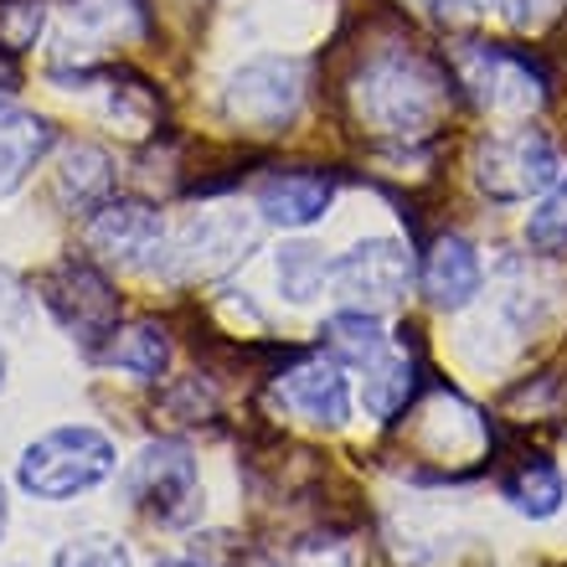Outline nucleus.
<instances>
[{"label": "nucleus", "mask_w": 567, "mask_h": 567, "mask_svg": "<svg viewBox=\"0 0 567 567\" xmlns=\"http://www.w3.org/2000/svg\"><path fill=\"white\" fill-rule=\"evenodd\" d=\"M357 99L361 120L372 124L377 135H398V140H419L433 124L449 114L454 104V73H444L433 58L392 47L377 52L367 68L357 73Z\"/></svg>", "instance_id": "nucleus-1"}, {"label": "nucleus", "mask_w": 567, "mask_h": 567, "mask_svg": "<svg viewBox=\"0 0 567 567\" xmlns=\"http://www.w3.org/2000/svg\"><path fill=\"white\" fill-rule=\"evenodd\" d=\"M114 470H120L114 439L104 429H93V423H68V429L42 433L21 454L16 480L37 501H73V495H89L93 485H104Z\"/></svg>", "instance_id": "nucleus-2"}, {"label": "nucleus", "mask_w": 567, "mask_h": 567, "mask_svg": "<svg viewBox=\"0 0 567 567\" xmlns=\"http://www.w3.org/2000/svg\"><path fill=\"white\" fill-rule=\"evenodd\" d=\"M475 186L480 196H491L495 207H522V202H537L567 176L563 155L542 130L532 124H516V130H501V135H485L475 145Z\"/></svg>", "instance_id": "nucleus-3"}, {"label": "nucleus", "mask_w": 567, "mask_h": 567, "mask_svg": "<svg viewBox=\"0 0 567 567\" xmlns=\"http://www.w3.org/2000/svg\"><path fill=\"white\" fill-rule=\"evenodd\" d=\"M310 89V68L305 58L269 52V58H248L223 89V114L238 124L243 135H284L295 124L299 104Z\"/></svg>", "instance_id": "nucleus-4"}, {"label": "nucleus", "mask_w": 567, "mask_h": 567, "mask_svg": "<svg viewBox=\"0 0 567 567\" xmlns=\"http://www.w3.org/2000/svg\"><path fill=\"white\" fill-rule=\"evenodd\" d=\"M42 305L58 315V326L73 336L89 357H104V346L120 336V295L109 274L83 254H68L42 274Z\"/></svg>", "instance_id": "nucleus-5"}, {"label": "nucleus", "mask_w": 567, "mask_h": 567, "mask_svg": "<svg viewBox=\"0 0 567 567\" xmlns=\"http://www.w3.org/2000/svg\"><path fill=\"white\" fill-rule=\"evenodd\" d=\"M124 506L150 516L161 526H186L202 511V470L196 454L176 439H155L130 460V470L120 475Z\"/></svg>", "instance_id": "nucleus-6"}, {"label": "nucleus", "mask_w": 567, "mask_h": 567, "mask_svg": "<svg viewBox=\"0 0 567 567\" xmlns=\"http://www.w3.org/2000/svg\"><path fill=\"white\" fill-rule=\"evenodd\" d=\"M83 238H89V254H99L104 264L114 269H140V274H161L165 269V233L161 212L150 207V202H99L89 212V227H83Z\"/></svg>", "instance_id": "nucleus-7"}, {"label": "nucleus", "mask_w": 567, "mask_h": 567, "mask_svg": "<svg viewBox=\"0 0 567 567\" xmlns=\"http://www.w3.org/2000/svg\"><path fill=\"white\" fill-rule=\"evenodd\" d=\"M408 284H413V254L398 238H361L357 248L330 258V289L351 310H392V305H403Z\"/></svg>", "instance_id": "nucleus-8"}, {"label": "nucleus", "mask_w": 567, "mask_h": 567, "mask_svg": "<svg viewBox=\"0 0 567 567\" xmlns=\"http://www.w3.org/2000/svg\"><path fill=\"white\" fill-rule=\"evenodd\" d=\"M460 83L480 109L491 114H532L547 99V78L537 73V62L511 52L501 42H475L460 52Z\"/></svg>", "instance_id": "nucleus-9"}, {"label": "nucleus", "mask_w": 567, "mask_h": 567, "mask_svg": "<svg viewBox=\"0 0 567 567\" xmlns=\"http://www.w3.org/2000/svg\"><path fill=\"white\" fill-rule=\"evenodd\" d=\"M258 248V223L238 207L196 212L165 243V274H223Z\"/></svg>", "instance_id": "nucleus-10"}, {"label": "nucleus", "mask_w": 567, "mask_h": 567, "mask_svg": "<svg viewBox=\"0 0 567 567\" xmlns=\"http://www.w3.org/2000/svg\"><path fill=\"white\" fill-rule=\"evenodd\" d=\"M274 398L315 429L351 423V382H346V367L336 357H299L289 372L274 377Z\"/></svg>", "instance_id": "nucleus-11"}, {"label": "nucleus", "mask_w": 567, "mask_h": 567, "mask_svg": "<svg viewBox=\"0 0 567 567\" xmlns=\"http://www.w3.org/2000/svg\"><path fill=\"white\" fill-rule=\"evenodd\" d=\"M336 186L341 181L315 165H289V171H269L254 186V212L258 223L284 227V233H305L336 207Z\"/></svg>", "instance_id": "nucleus-12"}, {"label": "nucleus", "mask_w": 567, "mask_h": 567, "mask_svg": "<svg viewBox=\"0 0 567 567\" xmlns=\"http://www.w3.org/2000/svg\"><path fill=\"white\" fill-rule=\"evenodd\" d=\"M419 284L429 305L439 315H460L470 310L485 289V269H480V254L475 243L460 238V233H439V238L423 248V269H419Z\"/></svg>", "instance_id": "nucleus-13"}, {"label": "nucleus", "mask_w": 567, "mask_h": 567, "mask_svg": "<svg viewBox=\"0 0 567 567\" xmlns=\"http://www.w3.org/2000/svg\"><path fill=\"white\" fill-rule=\"evenodd\" d=\"M109 196H114V161H109L99 145H89V140H73L58 161V202L68 212H83V217H89Z\"/></svg>", "instance_id": "nucleus-14"}, {"label": "nucleus", "mask_w": 567, "mask_h": 567, "mask_svg": "<svg viewBox=\"0 0 567 567\" xmlns=\"http://www.w3.org/2000/svg\"><path fill=\"white\" fill-rule=\"evenodd\" d=\"M52 124L21 109H0V196H11L31 176V165L52 150Z\"/></svg>", "instance_id": "nucleus-15"}, {"label": "nucleus", "mask_w": 567, "mask_h": 567, "mask_svg": "<svg viewBox=\"0 0 567 567\" xmlns=\"http://www.w3.org/2000/svg\"><path fill=\"white\" fill-rule=\"evenodd\" d=\"M501 495L511 501V511H522V516H532V522H553L557 511H563V501H567V480L553 460H542L537 454V460H526L522 470L501 475Z\"/></svg>", "instance_id": "nucleus-16"}, {"label": "nucleus", "mask_w": 567, "mask_h": 567, "mask_svg": "<svg viewBox=\"0 0 567 567\" xmlns=\"http://www.w3.org/2000/svg\"><path fill=\"white\" fill-rule=\"evenodd\" d=\"M413 392H419V361L408 351H388L361 372V403L372 419H398L413 403Z\"/></svg>", "instance_id": "nucleus-17"}, {"label": "nucleus", "mask_w": 567, "mask_h": 567, "mask_svg": "<svg viewBox=\"0 0 567 567\" xmlns=\"http://www.w3.org/2000/svg\"><path fill=\"white\" fill-rule=\"evenodd\" d=\"M320 341H326V351L341 367H372L377 357H388L392 341L382 336V320H377L372 310H341V315H330L326 330H320Z\"/></svg>", "instance_id": "nucleus-18"}, {"label": "nucleus", "mask_w": 567, "mask_h": 567, "mask_svg": "<svg viewBox=\"0 0 567 567\" xmlns=\"http://www.w3.org/2000/svg\"><path fill=\"white\" fill-rule=\"evenodd\" d=\"M104 361L130 372L135 382H155L165 372V361H171V336H165L161 320H140V326H130L124 336H114L104 346Z\"/></svg>", "instance_id": "nucleus-19"}, {"label": "nucleus", "mask_w": 567, "mask_h": 567, "mask_svg": "<svg viewBox=\"0 0 567 567\" xmlns=\"http://www.w3.org/2000/svg\"><path fill=\"white\" fill-rule=\"evenodd\" d=\"M274 274H279V289L295 299V305H310V299L326 295L330 258H326V248H315V243H289V248H279V258H274Z\"/></svg>", "instance_id": "nucleus-20"}, {"label": "nucleus", "mask_w": 567, "mask_h": 567, "mask_svg": "<svg viewBox=\"0 0 567 567\" xmlns=\"http://www.w3.org/2000/svg\"><path fill=\"white\" fill-rule=\"evenodd\" d=\"M526 248L532 254H567V176L526 212Z\"/></svg>", "instance_id": "nucleus-21"}, {"label": "nucleus", "mask_w": 567, "mask_h": 567, "mask_svg": "<svg viewBox=\"0 0 567 567\" xmlns=\"http://www.w3.org/2000/svg\"><path fill=\"white\" fill-rule=\"evenodd\" d=\"M42 27H47L42 0H0V52H11V58L31 52Z\"/></svg>", "instance_id": "nucleus-22"}, {"label": "nucleus", "mask_w": 567, "mask_h": 567, "mask_svg": "<svg viewBox=\"0 0 567 567\" xmlns=\"http://www.w3.org/2000/svg\"><path fill=\"white\" fill-rule=\"evenodd\" d=\"M52 567H130V547L120 537H104V532H89V537H73L52 557Z\"/></svg>", "instance_id": "nucleus-23"}, {"label": "nucleus", "mask_w": 567, "mask_h": 567, "mask_svg": "<svg viewBox=\"0 0 567 567\" xmlns=\"http://www.w3.org/2000/svg\"><path fill=\"white\" fill-rule=\"evenodd\" d=\"M289 567H357V547L341 537H310L295 542L289 553Z\"/></svg>", "instance_id": "nucleus-24"}, {"label": "nucleus", "mask_w": 567, "mask_h": 567, "mask_svg": "<svg viewBox=\"0 0 567 567\" xmlns=\"http://www.w3.org/2000/svg\"><path fill=\"white\" fill-rule=\"evenodd\" d=\"M501 11L516 31H542L567 11V0H501Z\"/></svg>", "instance_id": "nucleus-25"}, {"label": "nucleus", "mask_w": 567, "mask_h": 567, "mask_svg": "<svg viewBox=\"0 0 567 567\" xmlns=\"http://www.w3.org/2000/svg\"><path fill=\"white\" fill-rule=\"evenodd\" d=\"M6 522H11V501H6V485H0V537H6Z\"/></svg>", "instance_id": "nucleus-26"}, {"label": "nucleus", "mask_w": 567, "mask_h": 567, "mask_svg": "<svg viewBox=\"0 0 567 567\" xmlns=\"http://www.w3.org/2000/svg\"><path fill=\"white\" fill-rule=\"evenodd\" d=\"M155 567H202V563H186V557H165V563H155Z\"/></svg>", "instance_id": "nucleus-27"}, {"label": "nucleus", "mask_w": 567, "mask_h": 567, "mask_svg": "<svg viewBox=\"0 0 567 567\" xmlns=\"http://www.w3.org/2000/svg\"><path fill=\"white\" fill-rule=\"evenodd\" d=\"M0 388H6V351H0Z\"/></svg>", "instance_id": "nucleus-28"}]
</instances>
